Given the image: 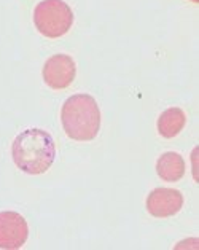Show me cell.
Returning <instances> with one entry per match:
<instances>
[{"instance_id":"5","label":"cell","mask_w":199,"mask_h":250,"mask_svg":"<svg viewBox=\"0 0 199 250\" xmlns=\"http://www.w3.org/2000/svg\"><path fill=\"white\" fill-rule=\"evenodd\" d=\"M29 227L24 217L13 210L0 212V249L16 250L27 241Z\"/></svg>"},{"instance_id":"7","label":"cell","mask_w":199,"mask_h":250,"mask_svg":"<svg viewBox=\"0 0 199 250\" xmlns=\"http://www.w3.org/2000/svg\"><path fill=\"white\" fill-rule=\"evenodd\" d=\"M156 172L164 182H179L185 175V161L176 151H166L156 161Z\"/></svg>"},{"instance_id":"6","label":"cell","mask_w":199,"mask_h":250,"mask_svg":"<svg viewBox=\"0 0 199 250\" xmlns=\"http://www.w3.org/2000/svg\"><path fill=\"white\" fill-rule=\"evenodd\" d=\"M183 207V194L174 188H155L147 198V210L156 218H167Z\"/></svg>"},{"instance_id":"3","label":"cell","mask_w":199,"mask_h":250,"mask_svg":"<svg viewBox=\"0 0 199 250\" xmlns=\"http://www.w3.org/2000/svg\"><path fill=\"white\" fill-rule=\"evenodd\" d=\"M37 30L48 39H59L70 30L74 13L64 0H43L34 10Z\"/></svg>"},{"instance_id":"2","label":"cell","mask_w":199,"mask_h":250,"mask_svg":"<svg viewBox=\"0 0 199 250\" xmlns=\"http://www.w3.org/2000/svg\"><path fill=\"white\" fill-rule=\"evenodd\" d=\"M61 121L65 134L78 142L94 140L100 129V110L89 94H75L64 102Z\"/></svg>"},{"instance_id":"4","label":"cell","mask_w":199,"mask_h":250,"mask_svg":"<svg viewBox=\"0 0 199 250\" xmlns=\"http://www.w3.org/2000/svg\"><path fill=\"white\" fill-rule=\"evenodd\" d=\"M41 74L51 89H65L75 80L77 64L69 54H54L45 62Z\"/></svg>"},{"instance_id":"1","label":"cell","mask_w":199,"mask_h":250,"mask_svg":"<svg viewBox=\"0 0 199 250\" xmlns=\"http://www.w3.org/2000/svg\"><path fill=\"white\" fill-rule=\"evenodd\" d=\"M11 156L22 172L31 175L46 172L56 158V147L51 134L40 127L22 131L13 140Z\"/></svg>"},{"instance_id":"8","label":"cell","mask_w":199,"mask_h":250,"mask_svg":"<svg viewBox=\"0 0 199 250\" xmlns=\"http://www.w3.org/2000/svg\"><path fill=\"white\" fill-rule=\"evenodd\" d=\"M186 123V117L182 108L171 107L164 110L158 118V132L164 139H172L180 134Z\"/></svg>"}]
</instances>
